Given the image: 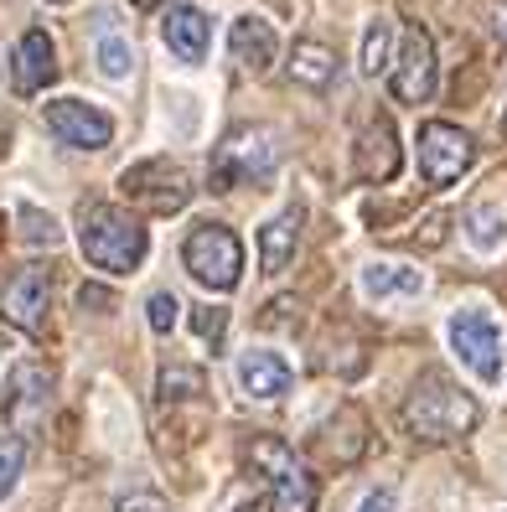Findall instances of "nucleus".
<instances>
[{"instance_id":"2f4dec72","label":"nucleus","mask_w":507,"mask_h":512,"mask_svg":"<svg viewBox=\"0 0 507 512\" xmlns=\"http://www.w3.org/2000/svg\"><path fill=\"white\" fill-rule=\"evenodd\" d=\"M78 306H83V311H88V306H109L104 285H83V290H78Z\"/></svg>"},{"instance_id":"7ed1b4c3","label":"nucleus","mask_w":507,"mask_h":512,"mask_svg":"<svg viewBox=\"0 0 507 512\" xmlns=\"http://www.w3.org/2000/svg\"><path fill=\"white\" fill-rule=\"evenodd\" d=\"M445 337H451V352L461 357V368L476 373L487 388L502 383L507 373V352H502V326L487 306H461L451 321H445Z\"/></svg>"},{"instance_id":"c85d7f7f","label":"nucleus","mask_w":507,"mask_h":512,"mask_svg":"<svg viewBox=\"0 0 507 512\" xmlns=\"http://www.w3.org/2000/svg\"><path fill=\"white\" fill-rule=\"evenodd\" d=\"M192 326H197V337H202L207 347H223V331H228V311H223V306H202V311L192 316Z\"/></svg>"},{"instance_id":"7c9ffc66","label":"nucleus","mask_w":507,"mask_h":512,"mask_svg":"<svg viewBox=\"0 0 507 512\" xmlns=\"http://www.w3.org/2000/svg\"><path fill=\"white\" fill-rule=\"evenodd\" d=\"M357 512H394V492H383V487L368 492L363 502H357Z\"/></svg>"},{"instance_id":"20e7f679","label":"nucleus","mask_w":507,"mask_h":512,"mask_svg":"<svg viewBox=\"0 0 507 512\" xmlns=\"http://www.w3.org/2000/svg\"><path fill=\"white\" fill-rule=\"evenodd\" d=\"M182 264L202 290H233L244 280V244L223 223H197L182 244Z\"/></svg>"},{"instance_id":"473e14b6","label":"nucleus","mask_w":507,"mask_h":512,"mask_svg":"<svg viewBox=\"0 0 507 512\" xmlns=\"http://www.w3.org/2000/svg\"><path fill=\"white\" fill-rule=\"evenodd\" d=\"M497 32L507 37V0H497Z\"/></svg>"},{"instance_id":"72a5a7b5","label":"nucleus","mask_w":507,"mask_h":512,"mask_svg":"<svg viewBox=\"0 0 507 512\" xmlns=\"http://www.w3.org/2000/svg\"><path fill=\"white\" fill-rule=\"evenodd\" d=\"M6 150H11V130H6V125H0V156H6Z\"/></svg>"},{"instance_id":"f8f14e48","label":"nucleus","mask_w":507,"mask_h":512,"mask_svg":"<svg viewBox=\"0 0 507 512\" xmlns=\"http://www.w3.org/2000/svg\"><path fill=\"white\" fill-rule=\"evenodd\" d=\"M47 306H52V269H42V264L16 269L6 295H0V316H6L16 331H26V337H42Z\"/></svg>"},{"instance_id":"f257e3e1","label":"nucleus","mask_w":507,"mask_h":512,"mask_svg":"<svg viewBox=\"0 0 507 512\" xmlns=\"http://www.w3.org/2000/svg\"><path fill=\"white\" fill-rule=\"evenodd\" d=\"M476 419H482L476 399L466 388H456L445 373H420V383L404 399V430L425 445H451V440L471 435Z\"/></svg>"},{"instance_id":"412c9836","label":"nucleus","mask_w":507,"mask_h":512,"mask_svg":"<svg viewBox=\"0 0 507 512\" xmlns=\"http://www.w3.org/2000/svg\"><path fill=\"white\" fill-rule=\"evenodd\" d=\"M99 42H94V63L109 83H125L135 73V47H130V32H119V21L109 11H99Z\"/></svg>"},{"instance_id":"f03ea898","label":"nucleus","mask_w":507,"mask_h":512,"mask_svg":"<svg viewBox=\"0 0 507 512\" xmlns=\"http://www.w3.org/2000/svg\"><path fill=\"white\" fill-rule=\"evenodd\" d=\"M78 244H83V259L94 269H109V275H135V269L145 264V249H151V233H145V223L130 218L125 207L94 202V207H83Z\"/></svg>"},{"instance_id":"4be33fe9","label":"nucleus","mask_w":507,"mask_h":512,"mask_svg":"<svg viewBox=\"0 0 507 512\" xmlns=\"http://www.w3.org/2000/svg\"><path fill=\"white\" fill-rule=\"evenodd\" d=\"M290 83H301V88H332L337 83V52L326 47V42H295L290 47Z\"/></svg>"},{"instance_id":"0eeeda50","label":"nucleus","mask_w":507,"mask_h":512,"mask_svg":"<svg viewBox=\"0 0 507 512\" xmlns=\"http://www.w3.org/2000/svg\"><path fill=\"white\" fill-rule=\"evenodd\" d=\"M119 192H125L135 207H145V213L171 218V213H182V207L192 202V176L176 161H166V156H145V161H135L125 176H119Z\"/></svg>"},{"instance_id":"dca6fc26","label":"nucleus","mask_w":507,"mask_h":512,"mask_svg":"<svg viewBox=\"0 0 507 512\" xmlns=\"http://www.w3.org/2000/svg\"><path fill=\"white\" fill-rule=\"evenodd\" d=\"M161 42L176 63H202L207 42H213V21H207L197 6H171L161 21Z\"/></svg>"},{"instance_id":"4468645a","label":"nucleus","mask_w":507,"mask_h":512,"mask_svg":"<svg viewBox=\"0 0 507 512\" xmlns=\"http://www.w3.org/2000/svg\"><path fill=\"white\" fill-rule=\"evenodd\" d=\"M52 73H57L52 37L42 32V26H32V32L16 42V52H11V83H16V94L21 99H37L42 88L52 83Z\"/></svg>"},{"instance_id":"2eb2a0df","label":"nucleus","mask_w":507,"mask_h":512,"mask_svg":"<svg viewBox=\"0 0 507 512\" xmlns=\"http://www.w3.org/2000/svg\"><path fill=\"white\" fill-rule=\"evenodd\" d=\"M311 450H316L321 461H332V466H352V461L368 450V419L357 414V409H337V414L311 435Z\"/></svg>"},{"instance_id":"bb28decb","label":"nucleus","mask_w":507,"mask_h":512,"mask_svg":"<svg viewBox=\"0 0 507 512\" xmlns=\"http://www.w3.org/2000/svg\"><path fill=\"white\" fill-rule=\"evenodd\" d=\"M21 466H26V445H21V440H11V435H0V502H6V497L16 492Z\"/></svg>"},{"instance_id":"39448f33","label":"nucleus","mask_w":507,"mask_h":512,"mask_svg":"<svg viewBox=\"0 0 507 512\" xmlns=\"http://www.w3.org/2000/svg\"><path fill=\"white\" fill-rule=\"evenodd\" d=\"M280 166V145L270 130H259V125H233L218 145V156H213V187H259V182H270Z\"/></svg>"},{"instance_id":"a211bd4d","label":"nucleus","mask_w":507,"mask_h":512,"mask_svg":"<svg viewBox=\"0 0 507 512\" xmlns=\"http://www.w3.org/2000/svg\"><path fill=\"white\" fill-rule=\"evenodd\" d=\"M238 388L249 399H285L290 394V363L270 347H249L238 357Z\"/></svg>"},{"instance_id":"aec40b11","label":"nucleus","mask_w":507,"mask_h":512,"mask_svg":"<svg viewBox=\"0 0 507 512\" xmlns=\"http://www.w3.org/2000/svg\"><path fill=\"white\" fill-rule=\"evenodd\" d=\"M301 223H306L301 207H285V213H275L270 223L259 228V269H264V275H280V269L295 259V244H301Z\"/></svg>"},{"instance_id":"9b49d317","label":"nucleus","mask_w":507,"mask_h":512,"mask_svg":"<svg viewBox=\"0 0 507 512\" xmlns=\"http://www.w3.org/2000/svg\"><path fill=\"white\" fill-rule=\"evenodd\" d=\"M42 125L52 130V140H63L73 150H104L114 140V119L109 109L88 104V99H47Z\"/></svg>"},{"instance_id":"1a4fd4ad","label":"nucleus","mask_w":507,"mask_h":512,"mask_svg":"<svg viewBox=\"0 0 507 512\" xmlns=\"http://www.w3.org/2000/svg\"><path fill=\"white\" fill-rule=\"evenodd\" d=\"M254 466L270 471V512H316V476L280 440H254Z\"/></svg>"},{"instance_id":"c9c22d12","label":"nucleus","mask_w":507,"mask_h":512,"mask_svg":"<svg viewBox=\"0 0 507 512\" xmlns=\"http://www.w3.org/2000/svg\"><path fill=\"white\" fill-rule=\"evenodd\" d=\"M47 6H68V0H47Z\"/></svg>"},{"instance_id":"6ab92c4d","label":"nucleus","mask_w":507,"mask_h":512,"mask_svg":"<svg viewBox=\"0 0 507 512\" xmlns=\"http://www.w3.org/2000/svg\"><path fill=\"white\" fill-rule=\"evenodd\" d=\"M357 285H363L368 300H378V306H389V300H420L425 295V275L414 264H363V275H357Z\"/></svg>"},{"instance_id":"f704fd0d","label":"nucleus","mask_w":507,"mask_h":512,"mask_svg":"<svg viewBox=\"0 0 507 512\" xmlns=\"http://www.w3.org/2000/svg\"><path fill=\"white\" fill-rule=\"evenodd\" d=\"M161 6V0H135V11H156Z\"/></svg>"},{"instance_id":"b1692460","label":"nucleus","mask_w":507,"mask_h":512,"mask_svg":"<svg viewBox=\"0 0 507 512\" xmlns=\"http://www.w3.org/2000/svg\"><path fill=\"white\" fill-rule=\"evenodd\" d=\"M394 52H399V42H394V21H389V16H373V21H368V32H363V57H357L363 78L389 73Z\"/></svg>"},{"instance_id":"6e6552de","label":"nucleus","mask_w":507,"mask_h":512,"mask_svg":"<svg viewBox=\"0 0 507 512\" xmlns=\"http://www.w3.org/2000/svg\"><path fill=\"white\" fill-rule=\"evenodd\" d=\"M414 156H420V176L430 187H451L471 171L476 145L461 125H451V119H425L420 135H414Z\"/></svg>"},{"instance_id":"5701e85b","label":"nucleus","mask_w":507,"mask_h":512,"mask_svg":"<svg viewBox=\"0 0 507 512\" xmlns=\"http://www.w3.org/2000/svg\"><path fill=\"white\" fill-rule=\"evenodd\" d=\"M461 233L476 254H502L507 249V207L497 202H471L466 218H461Z\"/></svg>"},{"instance_id":"423d86ee","label":"nucleus","mask_w":507,"mask_h":512,"mask_svg":"<svg viewBox=\"0 0 507 512\" xmlns=\"http://www.w3.org/2000/svg\"><path fill=\"white\" fill-rule=\"evenodd\" d=\"M47 404H52V373L42 363H16L6 378V394H0V435L26 445L42 430Z\"/></svg>"},{"instance_id":"ddd939ff","label":"nucleus","mask_w":507,"mask_h":512,"mask_svg":"<svg viewBox=\"0 0 507 512\" xmlns=\"http://www.w3.org/2000/svg\"><path fill=\"white\" fill-rule=\"evenodd\" d=\"M352 166L363 182H389L399 171V130L389 114H373L363 130H357V145H352Z\"/></svg>"},{"instance_id":"cd10ccee","label":"nucleus","mask_w":507,"mask_h":512,"mask_svg":"<svg viewBox=\"0 0 507 512\" xmlns=\"http://www.w3.org/2000/svg\"><path fill=\"white\" fill-rule=\"evenodd\" d=\"M176 316H182V306H176V295L171 290H156L151 300H145V321H151V331H176Z\"/></svg>"},{"instance_id":"9d476101","label":"nucleus","mask_w":507,"mask_h":512,"mask_svg":"<svg viewBox=\"0 0 507 512\" xmlns=\"http://www.w3.org/2000/svg\"><path fill=\"white\" fill-rule=\"evenodd\" d=\"M394 99L399 104H430L440 88V57H435V37L425 32L420 21L404 26L399 37V63H394Z\"/></svg>"},{"instance_id":"f3484780","label":"nucleus","mask_w":507,"mask_h":512,"mask_svg":"<svg viewBox=\"0 0 507 512\" xmlns=\"http://www.w3.org/2000/svg\"><path fill=\"white\" fill-rule=\"evenodd\" d=\"M275 47H280L275 21H264V16H254V11L233 21V32H228V52H233V63H238V68L264 73V68L275 63Z\"/></svg>"},{"instance_id":"393cba45","label":"nucleus","mask_w":507,"mask_h":512,"mask_svg":"<svg viewBox=\"0 0 507 512\" xmlns=\"http://www.w3.org/2000/svg\"><path fill=\"white\" fill-rule=\"evenodd\" d=\"M161 404H182V399H202L207 394V373L202 368H187V363H176V368H161Z\"/></svg>"},{"instance_id":"a878e982","label":"nucleus","mask_w":507,"mask_h":512,"mask_svg":"<svg viewBox=\"0 0 507 512\" xmlns=\"http://www.w3.org/2000/svg\"><path fill=\"white\" fill-rule=\"evenodd\" d=\"M16 223H21V238H26L32 249H42V244L52 249L57 238H63V228H57V223L42 213V207H26V202H21V207H16Z\"/></svg>"},{"instance_id":"c756f323","label":"nucleus","mask_w":507,"mask_h":512,"mask_svg":"<svg viewBox=\"0 0 507 512\" xmlns=\"http://www.w3.org/2000/svg\"><path fill=\"white\" fill-rule=\"evenodd\" d=\"M114 512H171V507L161 497H151V492H135V497H119Z\"/></svg>"}]
</instances>
